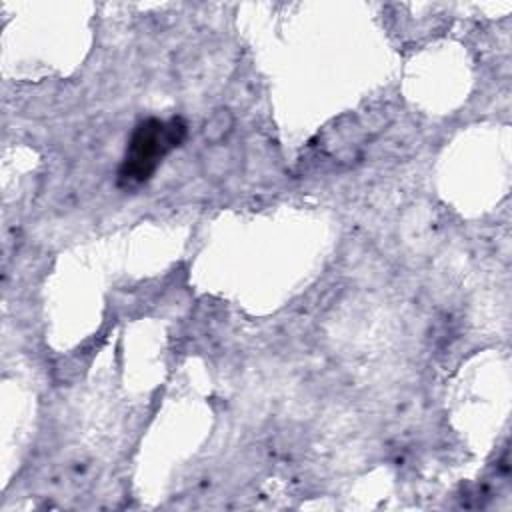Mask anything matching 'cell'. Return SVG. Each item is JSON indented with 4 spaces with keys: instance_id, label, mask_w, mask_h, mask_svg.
<instances>
[{
    "instance_id": "1",
    "label": "cell",
    "mask_w": 512,
    "mask_h": 512,
    "mask_svg": "<svg viewBox=\"0 0 512 512\" xmlns=\"http://www.w3.org/2000/svg\"><path fill=\"white\" fill-rule=\"evenodd\" d=\"M186 136V124L180 118H172L170 122H162L156 118L144 120L136 126L126 158L120 170V178L126 184H140L146 182L160 160L176 148Z\"/></svg>"
}]
</instances>
